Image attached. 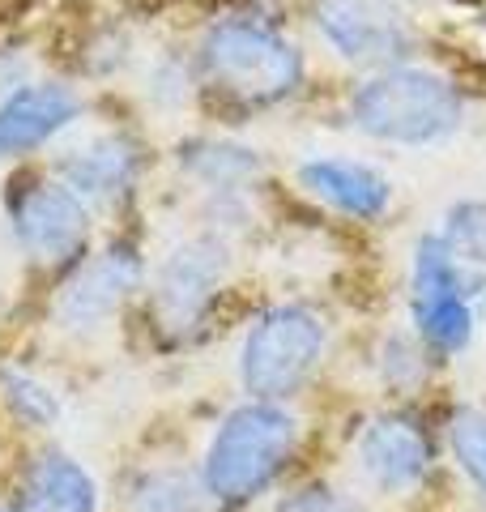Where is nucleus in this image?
I'll return each instance as SVG.
<instances>
[{
    "label": "nucleus",
    "instance_id": "nucleus-1",
    "mask_svg": "<svg viewBox=\"0 0 486 512\" xmlns=\"http://www.w3.org/2000/svg\"><path fill=\"white\" fill-rule=\"evenodd\" d=\"M299 444V423L273 402H248L231 410L209 440L205 487L222 504H243L261 495L282 474Z\"/></svg>",
    "mask_w": 486,
    "mask_h": 512
},
{
    "label": "nucleus",
    "instance_id": "nucleus-2",
    "mask_svg": "<svg viewBox=\"0 0 486 512\" xmlns=\"http://www.w3.org/2000/svg\"><path fill=\"white\" fill-rule=\"evenodd\" d=\"M354 124L393 146H435L461 128V94L431 69H388L354 90Z\"/></svg>",
    "mask_w": 486,
    "mask_h": 512
},
{
    "label": "nucleus",
    "instance_id": "nucleus-3",
    "mask_svg": "<svg viewBox=\"0 0 486 512\" xmlns=\"http://www.w3.org/2000/svg\"><path fill=\"white\" fill-rule=\"evenodd\" d=\"M201 64L214 90L243 107H269L295 94L303 77L299 47H290L278 30L252 18H226L205 35Z\"/></svg>",
    "mask_w": 486,
    "mask_h": 512
},
{
    "label": "nucleus",
    "instance_id": "nucleus-4",
    "mask_svg": "<svg viewBox=\"0 0 486 512\" xmlns=\"http://www.w3.org/2000/svg\"><path fill=\"white\" fill-rule=\"evenodd\" d=\"M324 350V325L320 316L295 303L269 308L256 325L248 329L239 355V372H243V389L256 402H282L312 376V367Z\"/></svg>",
    "mask_w": 486,
    "mask_h": 512
},
{
    "label": "nucleus",
    "instance_id": "nucleus-5",
    "mask_svg": "<svg viewBox=\"0 0 486 512\" xmlns=\"http://www.w3.org/2000/svg\"><path fill=\"white\" fill-rule=\"evenodd\" d=\"M414 325L423 342L440 355H457L474 338V312L465 299V274L440 235H427L414 252Z\"/></svg>",
    "mask_w": 486,
    "mask_h": 512
},
{
    "label": "nucleus",
    "instance_id": "nucleus-6",
    "mask_svg": "<svg viewBox=\"0 0 486 512\" xmlns=\"http://www.w3.org/2000/svg\"><path fill=\"white\" fill-rule=\"evenodd\" d=\"M13 235L18 244L35 256V261H69L86 248L90 235V218L86 205L69 184L56 180H35L13 197Z\"/></svg>",
    "mask_w": 486,
    "mask_h": 512
},
{
    "label": "nucleus",
    "instance_id": "nucleus-7",
    "mask_svg": "<svg viewBox=\"0 0 486 512\" xmlns=\"http://www.w3.org/2000/svg\"><path fill=\"white\" fill-rule=\"evenodd\" d=\"M320 30L346 60L384 64L410 52V22L397 0H320L316 5Z\"/></svg>",
    "mask_w": 486,
    "mask_h": 512
},
{
    "label": "nucleus",
    "instance_id": "nucleus-8",
    "mask_svg": "<svg viewBox=\"0 0 486 512\" xmlns=\"http://www.w3.org/2000/svg\"><path fill=\"white\" fill-rule=\"evenodd\" d=\"M226 274V252L214 239H192L162 265L154 312L162 316L167 329H192L205 312V303L214 299L218 282Z\"/></svg>",
    "mask_w": 486,
    "mask_h": 512
},
{
    "label": "nucleus",
    "instance_id": "nucleus-9",
    "mask_svg": "<svg viewBox=\"0 0 486 512\" xmlns=\"http://www.w3.org/2000/svg\"><path fill=\"white\" fill-rule=\"evenodd\" d=\"M77 94L60 82L22 86L0 103V158H18L39 150L47 137H56L64 124L77 120Z\"/></svg>",
    "mask_w": 486,
    "mask_h": 512
},
{
    "label": "nucleus",
    "instance_id": "nucleus-10",
    "mask_svg": "<svg viewBox=\"0 0 486 512\" xmlns=\"http://www.w3.org/2000/svg\"><path fill=\"white\" fill-rule=\"evenodd\" d=\"M359 461L380 491H410L423 483L431 466V444L410 419L384 414L359 436Z\"/></svg>",
    "mask_w": 486,
    "mask_h": 512
},
{
    "label": "nucleus",
    "instance_id": "nucleus-11",
    "mask_svg": "<svg viewBox=\"0 0 486 512\" xmlns=\"http://www.w3.org/2000/svg\"><path fill=\"white\" fill-rule=\"evenodd\" d=\"M137 252L133 248H111L81 269L69 282V291L60 299V320L69 329H90L103 316H111L137 286Z\"/></svg>",
    "mask_w": 486,
    "mask_h": 512
},
{
    "label": "nucleus",
    "instance_id": "nucleus-12",
    "mask_svg": "<svg viewBox=\"0 0 486 512\" xmlns=\"http://www.w3.org/2000/svg\"><path fill=\"white\" fill-rule=\"evenodd\" d=\"M299 184L312 192L316 201L333 205L354 218H380L393 201V184L384 180L376 167L350 163V158H316V163L299 167Z\"/></svg>",
    "mask_w": 486,
    "mask_h": 512
},
{
    "label": "nucleus",
    "instance_id": "nucleus-13",
    "mask_svg": "<svg viewBox=\"0 0 486 512\" xmlns=\"http://www.w3.org/2000/svg\"><path fill=\"white\" fill-rule=\"evenodd\" d=\"M30 512H99L94 478L64 453H43L30 470Z\"/></svg>",
    "mask_w": 486,
    "mask_h": 512
},
{
    "label": "nucleus",
    "instance_id": "nucleus-14",
    "mask_svg": "<svg viewBox=\"0 0 486 512\" xmlns=\"http://www.w3.org/2000/svg\"><path fill=\"white\" fill-rule=\"evenodd\" d=\"M64 175H69V188L77 192H90V197H111V192H124L137 175V150L120 137H103L94 141L90 150L73 154L64 163Z\"/></svg>",
    "mask_w": 486,
    "mask_h": 512
},
{
    "label": "nucleus",
    "instance_id": "nucleus-15",
    "mask_svg": "<svg viewBox=\"0 0 486 512\" xmlns=\"http://www.w3.org/2000/svg\"><path fill=\"white\" fill-rule=\"evenodd\" d=\"M214 500L205 478H192L184 470H162L150 474L133 495V512H205Z\"/></svg>",
    "mask_w": 486,
    "mask_h": 512
},
{
    "label": "nucleus",
    "instance_id": "nucleus-16",
    "mask_svg": "<svg viewBox=\"0 0 486 512\" xmlns=\"http://www.w3.org/2000/svg\"><path fill=\"white\" fill-rule=\"evenodd\" d=\"M448 444H452V457H457L461 474L486 495V410L465 406V410L452 414Z\"/></svg>",
    "mask_w": 486,
    "mask_h": 512
},
{
    "label": "nucleus",
    "instance_id": "nucleus-17",
    "mask_svg": "<svg viewBox=\"0 0 486 512\" xmlns=\"http://www.w3.org/2000/svg\"><path fill=\"white\" fill-rule=\"evenodd\" d=\"M444 244L452 248V256H465V261L486 265V201L457 205V210L448 214Z\"/></svg>",
    "mask_w": 486,
    "mask_h": 512
},
{
    "label": "nucleus",
    "instance_id": "nucleus-18",
    "mask_svg": "<svg viewBox=\"0 0 486 512\" xmlns=\"http://www.w3.org/2000/svg\"><path fill=\"white\" fill-rule=\"evenodd\" d=\"M188 167L214 184H235L256 171V158L235 146H197V150H188Z\"/></svg>",
    "mask_w": 486,
    "mask_h": 512
},
{
    "label": "nucleus",
    "instance_id": "nucleus-19",
    "mask_svg": "<svg viewBox=\"0 0 486 512\" xmlns=\"http://www.w3.org/2000/svg\"><path fill=\"white\" fill-rule=\"evenodd\" d=\"M5 402L13 406V414L26 423H35V427H47L60 414L56 406V397L43 389V384H35L30 376H18V372H9L5 376Z\"/></svg>",
    "mask_w": 486,
    "mask_h": 512
},
{
    "label": "nucleus",
    "instance_id": "nucleus-20",
    "mask_svg": "<svg viewBox=\"0 0 486 512\" xmlns=\"http://www.w3.org/2000/svg\"><path fill=\"white\" fill-rule=\"evenodd\" d=\"M282 512H354V508L329 487H307L299 495H290V500L282 504Z\"/></svg>",
    "mask_w": 486,
    "mask_h": 512
},
{
    "label": "nucleus",
    "instance_id": "nucleus-21",
    "mask_svg": "<svg viewBox=\"0 0 486 512\" xmlns=\"http://www.w3.org/2000/svg\"><path fill=\"white\" fill-rule=\"evenodd\" d=\"M0 512H18V508H0Z\"/></svg>",
    "mask_w": 486,
    "mask_h": 512
}]
</instances>
